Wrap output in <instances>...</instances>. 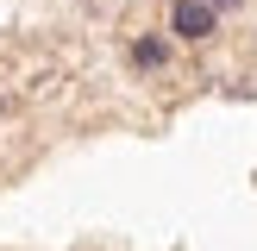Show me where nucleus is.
<instances>
[{"mask_svg":"<svg viewBox=\"0 0 257 251\" xmlns=\"http://www.w3.org/2000/svg\"><path fill=\"white\" fill-rule=\"evenodd\" d=\"M125 57H132V69H138V75H157V69H170L176 38H170V32H138L132 44H125Z\"/></svg>","mask_w":257,"mask_h":251,"instance_id":"f03ea898","label":"nucleus"},{"mask_svg":"<svg viewBox=\"0 0 257 251\" xmlns=\"http://www.w3.org/2000/svg\"><path fill=\"white\" fill-rule=\"evenodd\" d=\"M213 7H220V13H232V7H238V0H213Z\"/></svg>","mask_w":257,"mask_h":251,"instance_id":"7ed1b4c3","label":"nucleus"},{"mask_svg":"<svg viewBox=\"0 0 257 251\" xmlns=\"http://www.w3.org/2000/svg\"><path fill=\"white\" fill-rule=\"evenodd\" d=\"M0 113H7V100H0Z\"/></svg>","mask_w":257,"mask_h":251,"instance_id":"20e7f679","label":"nucleus"},{"mask_svg":"<svg viewBox=\"0 0 257 251\" xmlns=\"http://www.w3.org/2000/svg\"><path fill=\"white\" fill-rule=\"evenodd\" d=\"M163 32L176 38V44H207L213 32H220V7L213 0H170V25Z\"/></svg>","mask_w":257,"mask_h":251,"instance_id":"f257e3e1","label":"nucleus"}]
</instances>
